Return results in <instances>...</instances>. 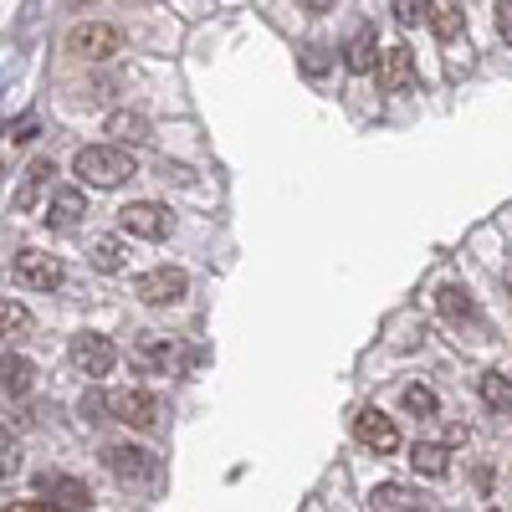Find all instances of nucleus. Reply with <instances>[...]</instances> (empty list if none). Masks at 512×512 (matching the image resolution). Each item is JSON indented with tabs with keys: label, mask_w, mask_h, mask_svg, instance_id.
<instances>
[{
	"label": "nucleus",
	"mask_w": 512,
	"mask_h": 512,
	"mask_svg": "<svg viewBox=\"0 0 512 512\" xmlns=\"http://www.w3.org/2000/svg\"><path fill=\"white\" fill-rule=\"evenodd\" d=\"M72 175H77L82 185L113 190V185H123L128 175H134V159H128L123 149H113V144H88V149H77Z\"/></svg>",
	"instance_id": "1"
},
{
	"label": "nucleus",
	"mask_w": 512,
	"mask_h": 512,
	"mask_svg": "<svg viewBox=\"0 0 512 512\" xmlns=\"http://www.w3.org/2000/svg\"><path fill=\"white\" fill-rule=\"evenodd\" d=\"M118 221H123L128 236H139V241H164L169 231H175V216H169V205H159V200H134V205H123Z\"/></svg>",
	"instance_id": "2"
},
{
	"label": "nucleus",
	"mask_w": 512,
	"mask_h": 512,
	"mask_svg": "<svg viewBox=\"0 0 512 512\" xmlns=\"http://www.w3.org/2000/svg\"><path fill=\"white\" fill-rule=\"evenodd\" d=\"M134 369L139 374H180L185 369V354L175 338H164V333H139V344H134Z\"/></svg>",
	"instance_id": "3"
},
{
	"label": "nucleus",
	"mask_w": 512,
	"mask_h": 512,
	"mask_svg": "<svg viewBox=\"0 0 512 512\" xmlns=\"http://www.w3.org/2000/svg\"><path fill=\"white\" fill-rule=\"evenodd\" d=\"M134 292H139V303H149V308H175L180 297L190 292V282H185L180 267H154V272H144L134 282Z\"/></svg>",
	"instance_id": "4"
},
{
	"label": "nucleus",
	"mask_w": 512,
	"mask_h": 512,
	"mask_svg": "<svg viewBox=\"0 0 512 512\" xmlns=\"http://www.w3.org/2000/svg\"><path fill=\"white\" fill-rule=\"evenodd\" d=\"M118 47H123V36H118V26H108V21H82V26H72V36H67V52L88 57V62H103V57H113Z\"/></svg>",
	"instance_id": "5"
},
{
	"label": "nucleus",
	"mask_w": 512,
	"mask_h": 512,
	"mask_svg": "<svg viewBox=\"0 0 512 512\" xmlns=\"http://www.w3.org/2000/svg\"><path fill=\"white\" fill-rule=\"evenodd\" d=\"M108 415L123 420V425H134V431H149V425L159 420V400L149 390H134V384H128V390L108 395Z\"/></svg>",
	"instance_id": "6"
},
{
	"label": "nucleus",
	"mask_w": 512,
	"mask_h": 512,
	"mask_svg": "<svg viewBox=\"0 0 512 512\" xmlns=\"http://www.w3.org/2000/svg\"><path fill=\"white\" fill-rule=\"evenodd\" d=\"M16 282L21 287H36V292H52L62 282V262H57V256H47L41 246H21L16 251Z\"/></svg>",
	"instance_id": "7"
},
{
	"label": "nucleus",
	"mask_w": 512,
	"mask_h": 512,
	"mask_svg": "<svg viewBox=\"0 0 512 512\" xmlns=\"http://www.w3.org/2000/svg\"><path fill=\"white\" fill-rule=\"evenodd\" d=\"M72 364L88 374V379H103V374L118 364L113 338H103V333H77V338H72Z\"/></svg>",
	"instance_id": "8"
},
{
	"label": "nucleus",
	"mask_w": 512,
	"mask_h": 512,
	"mask_svg": "<svg viewBox=\"0 0 512 512\" xmlns=\"http://www.w3.org/2000/svg\"><path fill=\"white\" fill-rule=\"evenodd\" d=\"M354 436H359V446H369L374 456H395V451H400V431H395V420L384 415V410H359V415H354Z\"/></svg>",
	"instance_id": "9"
},
{
	"label": "nucleus",
	"mask_w": 512,
	"mask_h": 512,
	"mask_svg": "<svg viewBox=\"0 0 512 512\" xmlns=\"http://www.w3.org/2000/svg\"><path fill=\"white\" fill-rule=\"evenodd\" d=\"M379 88L384 93H410L415 82H420V67H415V52L410 47H390V52H379Z\"/></svg>",
	"instance_id": "10"
},
{
	"label": "nucleus",
	"mask_w": 512,
	"mask_h": 512,
	"mask_svg": "<svg viewBox=\"0 0 512 512\" xmlns=\"http://www.w3.org/2000/svg\"><path fill=\"white\" fill-rule=\"evenodd\" d=\"M41 492H47V502H52L57 512H88V507H93L88 487H82L77 477H47V482H41Z\"/></svg>",
	"instance_id": "11"
},
{
	"label": "nucleus",
	"mask_w": 512,
	"mask_h": 512,
	"mask_svg": "<svg viewBox=\"0 0 512 512\" xmlns=\"http://www.w3.org/2000/svg\"><path fill=\"white\" fill-rule=\"evenodd\" d=\"M108 466H113V477H123V482H144L154 472V456L139 451V446H108Z\"/></svg>",
	"instance_id": "12"
},
{
	"label": "nucleus",
	"mask_w": 512,
	"mask_h": 512,
	"mask_svg": "<svg viewBox=\"0 0 512 512\" xmlns=\"http://www.w3.org/2000/svg\"><path fill=\"white\" fill-rule=\"evenodd\" d=\"M369 507L374 512H420V492L405 487V482H379L369 492Z\"/></svg>",
	"instance_id": "13"
},
{
	"label": "nucleus",
	"mask_w": 512,
	"mask_h": 512,
	"mask_svg": "<svg viewBox=\"0 0 512 512\" xmlns=\"http://www.w3.org/2000/svg\"><path fill=\"white\" fill-rule=\"evenodd\" d=\"M82 216H88V205H82V190H52V200H47V226L72 231Z\"/></svg>",
	"instance_id": "14"
},
{
	"label": "nucleus",
	"mask_w": 512,
	"mask_h": 512,
	"mask_svg": "<svg viewBox=\"0 0 512 512\" xmlns=\"http://www.w3.org/2000/svg\"><path fill=\"white\" fill-rule=\"evenodd\" d=\"M410 466L420 477H446V466H451V451L441 441H415L410 446Z\"/></svg>",
	"instance_id": "15"
},
{
	"label": "nucleus",
	"mask_w": 512,
	"mask_h": 512,
	"mask_svg": "<svg viewBox=\"0 0 512 512\" xmlns=\"http://www.w3.org/2000/svg\"><path fill=\"white\" fill-rule=\"evenodd\" d=\"M344 62H349V72H374L379 67V36L364 26V31H354V41L344 47Z\"/></svg>",
	"instance_id": "16"
},
{
	"label": "nucleus",
	"mask_w": 512,
	"mask_h": 512,
	"mask_svg": "<svg viewBox=\"0 0 512 512\" xmlns=\"http://www.w3.org/2000/svg\"><path fill=\"white\" fill-rule=\"evenodd\" d=\"M31 379H36L31 359H21V354H0V390H6V395H26V390H31Z\"/></svg>",
	"instance_id": "17"
},
{
	"label": "nucleus",
	"mask_w": 512,
	"mask_h": 512,
	"mask_svg": "<svg viewBox=\"0 0 512 512\" xmlns=\"http://www.w3.org/2000/svg\"><path fill=\"white\" fill-rule=\"evenodd\" d=\"M477 390H482V405H487V410H497V415H512V379H507L502 369H487Z\"/></svg>",
	"instance_id": "18"
},
{
	"label": "nucleus",
	"mask_w": 512,
	"mask_h": 512,
	"mask_svg": "<svg viewBox=\"0 0 512 512\" xmlns=\"http://www.w3.org/2000/svg\"><path fill=\"white\" fill-rule=\"evenodd\" d=\"M436 308H441V318H451V323H466V318L477 313L472 292H466V287H456V282H446V287L436 292Z\"/></svg>",
	"instance_id": "19"
},
{
	"label": "nucleus",
	"mask_w": 512,
	"mask_h": 512,
	"mask_svg": "<svg viewBox=\"0 0 512 512\" xmlns=\"http://www.w3.org/2000/svg\"><path fill=\"white\" fill-rule=\"evenodd\" d=\"M108 134H113L118 144H144V139L154 134V128H149V118H144V113H128V108H123V113H113V118H108Z\"/></svg>",
	"instance_id": "20"
},
{
	"label": "nucleus",
	"mask_w": 512,
	"mask_h": 512,
	"mask_svg": "<svg viewBox=\"0 0 512 512\" xmlns=\"http://www.w3.org/2000/svg\"><path fill=\"white\" fill-rule=\"evenodd\" d=\"M31 333V313L16 297H0V338H26Z\"/></svg>",
	"instance_id": "21"
},
{
	"label": "nucleus",
	"mask_w": 512,
	"mask_h": 512,
	"mask_svg": "<svg viewBox=\"0 0 512 512\" xmlns=\"http://www.w3.org/2000/svg\"><path fill=\"white\" fill-rule=\"evenodd\" d=\"M425 21H431V31H436L441 41L461 36V26H466V16H461V6H456V0H441V6H431V16H425Z\"/></svg>",
	"instance_id": "22"
},
{
	"label": "nucleus",
	"mask_w": 512,
	"mask_h": 512,
	"mask_svg": "<svg viewBox=\"0 0 512 512\" xmlns=\"http://www.w3.org/2000/svg\"><path fill=\"white\" fill-rule=\"evenodd\" d=\"M88 256H93L98 272H123V241H113V236H98Z\"/></svg>",
	"instance_id": "23"
},
{
	"label": "nucleus",
	"mask_w": 512,
	"mask_h": 512,
	"mask_svg": "<svg viewBox=\"0 0 512 512\" xmlns=\"http://www.w3.org/2000/svg\"><path fill=\"white\" fill-rule=\"evenodd\" d=\"M47 175H52V164H47V159H36V164L26 169V185H21V195H16V205H21V210H31V205H36V195H41V185H47Z\"/></svg>",
	"instance_id": "24"
},
{
	"label": "nucleus",
	"mask_w": 512,
	"mask_h": 512,
	"mask_svg": "<svg viewBox=\"0 0 512 512\" xmlns=\"http://www.w3.org/2000/svg\"><path fill=\"white\" fill-rule=\"evenodd\" d=\"M400 400H405V410L420 415V420H431V415H436V390H425V384H405V395H400Z\"/></svg>",
	"instance_id": "25"
},
{
	"label": "nucleus",
	"mask_w": 512,
	"mask_h": 512,
	"mask_svg": "<svg viewBox=\"0 0 512 512\" xmlns=\"http://www.w3.org/2000/svg\"><path fill=\"white\" fill-rule=\"evenodd\" d=\"M16 466H21V446L11 441V431H0V482H6Z\"/></svg>",
	"instance_id": "26"
},
{
	"label": "nucleus",
	"mask_w": 512,
	"mask_h": 512,
	"mask_svg": "<svg viewBox=\"0 0 512 512\" xmlns=\"http://www.w3.org/2000/svg\"><path fill=\"white\" fill-rule=\"evenodd\" d=\"M390 11H395V21H400V26H420L425 16H431V6H415V0H395Z\"/></svg>",
	"instance_id": "27"
},
{
	"label": "nucleus",
	"mask_w": 512,
	"mask_h": 512,
	"mask_svg": "<svg viewBox=\"0 0 512 512\" xmlns=\"http://www.w3.org/2000/svg\"><path fill=\"white\" fill-rule=\"evenodd\" d=\"M77 410H82V415H88V420H103V415H108V395H103V390H98V384H93V390H88V395H82V400H77Z\"/></svg>",
	"instance_id": "28"
},
{
	"label": "nucleus",
	"mask_w": 512,
	"mask_h": 512,
	"mask_svg": "<svg viewBox=\"0 0 512 512\" xmlns=\"http://www.w3.org/2000/svg\"><path fill=\"white\" fill-rule=\"evenodd\" d=\"M497 31H502V41H512V0L497 6Z\"/></svg>",
	"instance_id": "29"
},
{
	"label": "nucleus",
	"mask_w": 512,
	"mask_h": 512,
	"mask_svg": "<svg viewBox=\"0 0 512 512\" xmlns=\"http://www.w3.org/2000/svg\"><path fill=\"white\" fill-rule=\"evenodd\" d=\"M11 512H57L52 502H21V507H11Z\"/></svg>",
	"instance_id": "30"
},
{
	"label": "nucleus",
	"mask_w": 512,
	"mask_h": 512,
	"mask_svg": "<svg viewBox=\"0 0 512 512\" xmlns=\"http://www.w3.org/2000/svg\"><path fill=\"white\" fill-rule=\"evenodd\" d=\"M507 282H512V277H507Z\"/></svg>",
	"instance_id": "31"
}]
</instances>
